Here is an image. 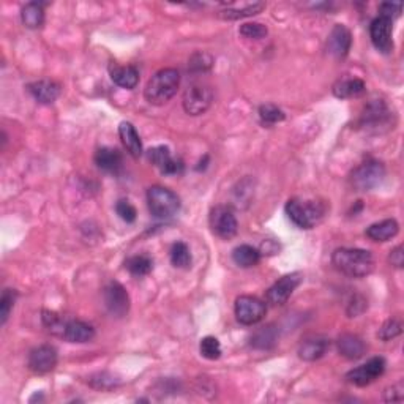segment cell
<instances>
[{
    "mask_svg": "<svg viewBox=\"0 0 404 404\" xmlns=\"http://www.w3.org/2000/svg\"><path fill=\"white\" fill-rule=\"evenodd\" d=\"M335 268L346 277L363 278L374 270V257L368 250L336 248L332 255Z\"/></svg>",
    "mask_w": 404,
    "mask_h": 404,
    "instance_id": "obj_1",
    "label": "cell"
},
{
    "mask_svg": "<svg viewBox=\"0 0 404 404\" xmlns=\"http://www.w3.org/2000/svg\"><path fill=\"white\" fill-rule=\"evenodd\" d=\"M181 87V73L176 68H163L156 71L145 84L144 97L154 106H163L177 93Z\"/></svg>",
    "mask_w": 404,
    "mask_h": 404,
    "instance_id": "obj_2",
    "label": "cell"
},
{
    "mask_svg": "<svg viewBox=\"0 0 404 404\" xmlns=\"http://www.w3.org/2000/svg\"><path fill=\"white\" fill-rule=\"evenodd\" d=\"M147 205L156 220H171L181 212L182 201L172 190L154 185L147 190Z\"/></svg>",
    "mask_w": 404,
    "mask_h": 404,
    "instance_id": "obj_3",
    "label": "cell"
},
{
    "mask_svg": "<svg viewBox=\"0 0 404 404\" xmlns=\"http://www.w3.org/2000/svg\"><path fill=\"white\" fill-rule=\"evenodd\" d=\"M286 215L300 229H313L325 215V207L316 201L289 199L286 202Z\"/></svg>",
    "mask_w": 404,
    "mask_h": 404,
    "instance_id": "obj_4",
    "label": "cell"
},
{
    "mask_svg": "<svg viewBox=\"0 0 404 404\" xmlns=\"http://www.w3.org/2000/svg\"><path fill=\"white\" fill-rule=\"evenodd\" d=\"M385 177V166L380 161L368 160L352 171L349 182L357 192H369L383 183Z\"/></svg>",
    "mask_w": 404,
    "mask_h": 404,
    "instance_id": "obj_5",
    "label": "cell"
},
{
    "mask_svg": "<svg viewBox=\"0 0 404 404\" xmlns=\"http://www.w3.org/2000/svg\"><path fill=\"white\" fill-rule=\"evenodd\" d=\"M213 103V91L210 86L202 82H194L183 92L182 104L190 116H201L210 108Z\"/></svg>",
    "mask_w": 404,
    "mask_h": 404,
    "instance_id": "obj_6",
    "label": "cell"
},
{
    "mask_svg": "<svg viewBox=\"0 0 404 404\" xmlns=\"http://www.w3.org/2000/svg\"><path fill=\"white\" fill-rule=\"evenodd\" d=\"M209 223L212 232L223 240H231L239 232V223L231 207L217 205L210 210Z\"/></svg>",
    "mask_w": 404,
    "mask_h": 404,
    "instance_id": "obj_7",
    "label": "cell"
},
{
    "mask_svg": "<svg viewBox=\"0 0 404 404\" xmlns=\"http://www.w3.org/2000/svg\"><path fill=\"white\" fill-rule=\"evenodd\" d=\"M234 313L237 321L244 325H255L266 318L267 305L266 302L252 295L237 297L234 305Z\"/></svg>",
    "mask_w": 404,
    "mask_h": 404,
    "instance_id": "obj_8",
    "label": "cell"
},
{
    "mask_svg": "<svg viewBox=\"0 0 404 404\" xmlns=\"http://www.w3.org/2000/svg\"><path fill=\"white\" fill-rule=\"evenodd\" d=\"M303 282V273L302 272H293L284 275L278 279L277 283L268 288L266 293V300L270 303L272 306H282L286 302L291 299V295L294 294V291L299 288L300 283Z\"/></svg>",
    "mask_w": 404,
    "mask_h": 404,
    "instance_id": "obj_9",
    "label": "cell"
},
{
    "mask_svg": "<svg viewBox=\"0 0 404 404\" xmlns=\"http://www.w3.org/2000/svg\"><path fill=\"white\" fill-rule=\"evenodd\" d=\"M385 358L384 357H373L369 358L367 363L360 365V367L351 369L346 374L347 383L357 387H367L373 384L376 379H379L385 371Z\"/></svg>",
    "mask_w": 404,
    "mask_h": 404,
    "instance_id": "obj_10",
    "label": "cell"
},
{
    "mask_svg": "<svg viewBox=\"0 0 404 404\" xmlns=\"http://www.w3.org/2000/svg\"><path fill=\"white\" fill-rule=\"evenodd\" d=\"M103 300L108 310L114 318L127 316L130 310V295L119 282H109L103 289Z\"/></svg>",
    "mask_w": 404,
    "mask_h": 404,
    "instance_id": "obj_11",
    "label": "cell"
},
{
    "mask_svg": "<svg viewBox=\"0 0 404 404\" xmlns=\"http://www.w3.org/2000/svg\"><path fill=\"white\" fill-rule=\"evenodd\" d=\"M394 21L384 16H378L369 24V37L374 48L383 54H390L394 50Z\"/></svg>",
    "mask_w": 404,
    "mask_h": 404,
    "instance_id": "obj_12",
    "label": "cell"
},
{
    "mask_svg": "<svg viewBox=\"0 0 404 404\" xmlns=\"http://www.w3.org/2000/svg\"><path fill=\"white\" fill-rule=\"evenodd\" d=\"M57 349L50 345H42L29 354V368L33 373L46 374L57 367Z\"/></svg>",
    "mask_w": 404,
    "mask_h": 404,
    "instance_id": "obj_13",
    "label": "cell"
},
{
    "mask_svg": "<svg viewBox=\"0 0 404 404\" xmlns=\"http://www.w3.org/2000/svg\"><path fill=\"white\" fill-rule=\"evenodd\" d=\"M147 158L165 176H177L183 171V163L174 158L169 147H166V145H156V147L150 149L147 152Z\"/></svg>",
    "mask_w": 404,
    "mask_h": 404,
    "instance_id": "obj_14",
    "label": "cell"
},
{
    "mask_svg": "<svg viewBox=\"0 0 404 404\" xmlns=\"http://www.w3.org/2000/svg\"><path fill=\"white\" fill-rule=\"evenodd\" d=\"M59 336L68 343H89L95 338V329L91 324L80 321V319H70V321L64 322Z\"/></svg>",
    "mask_w": 404,
    "mask_h": 404,
    "instance_id": "obj_15",
    "label": "cell"
},
{
    "mask_svg": "<svg viewBox=\"0 0 404 404\" xmlns=\"http://www.w3.org/2000/svg\"><path fill=\"white\" fill-rule=\"evenodd\" d=\"M352 46L351 30L343 24H336L329 35L327 49L336 59H345Z\"/></svg>",
    "mask_w": 404,
    "mask_h": 404,
    "instance_id": "obj_16",
    "label": "cell"
},
{
    "mask_svg": "<svg viewBox=\"0 0 404 404\" xmlns=\"http://www.w3.org/2000/svg\"><path fill=\"white\" fill-rule=\"evenodd\" d=\"M27 91L40 104H50L60 97V84L53 80H40L30 82L27 86Z\"/></svg>",
    "mask_w": 404,
    "mask_h": 404,
    "instance_id": "obj_17",
    "label": "cell"
},
{
    "mask_svg": "<svg viewBox=\"0 0 404 404\" xmlns=\"http://www.w3.org/2000/svg\"><path fill=\"white\" fill-rule=\"evenodd\" d=\"M330 341L324 336H308L300 343L299 346V357L305 362H314L325 356V352L329 351Z\"/></svg>",
    "mask_w": 404,
    "mask_h": 404,
    "instance_id": "obj_18",
    "label": "cell"
},
{
    "mask_svg": "<svg viewBox=\"0 0 404 404\" xmlns=\"http://www.w3.org/2000/svg\"><path fill=\"white\" fill-rule=\"evenodd\" d=\"M390 120V111L387 108L384 101H371L368 106H365V111L362 114V125L368 128H380L389 123Z\"/></svg>",
    "mask_w": 404,
    "mask_h": 404,
    "instance_id": "obj_19",
    "label": "cell"
},
{
    "mask_svg": "<svg viewBox=\"0 0 404 404\" xmlns=\"http://www.w3.org/2000/svg\"><path fill=\"white\" fill-rule=\"evenodd\" d=\"M336 347H338L340 356H343L347 360H358L367 354V345L360 338V336L345 333L341 335L338 341H336Z\"/></svg>",
    "mask_w": 404,
    "mask_h": 404,
    "instance_id": "obj_20",
    "label": "cell"
},
{
    "mask_svg": "<svg viewBox=\"0 0 404 404\" xmlns=\"http://www.w3.org/2000/svg\"><path fill=\"white\" fill-rule=\"evenodd\" d=\"M111 80L114 81L117 86L127 91H131L138 86L139 82V71L134 65H111L109 66Z\"/></svg>",
    "mask_w": 404,
    "mask_h": 404,
    "instance_id": "obj_21",
    "label": "cell"
},
{
    "mask_svg": "<svg viewBox=\"0 0 404 404\" xmlns=\"http://www.w3.org/2000/svg\"><path fill=\"white\" fill-rule=\"evenodd\" d=\"M398 232H400V224L394 218H389V220L371 224V226L367 228L365 234L373 242H389V240L396 237Z\"/></svg>",
    "mask_w": 404,
    "mask_h": 404,
    "instance_id": "obj_22",
    "label": "cell"
},
{
    "mask_svg": "<svg viewBox=\"0 0 404 404\" xmlns=\"http://www.w3.org/2000/svg\"><path fill=\"white\" fill-rule=\"evenodd\" d=\"M119 136L123 147L127 149L133 158H139L143 155V141L139 138L136 128L133 127V123L122 122L119 125Z\"/></svg>",
    "mask_w": 404,
    "mask_h": 404,
    "instance_id": "obj_23",
    "label": "cell"
},
{
    "mask_svg": "<svg viewBox=\"0 0 404 404\" xmlns=\"http://www.w3.org/2000/svg\"><path fill=\"white\" fill-rule=\"evenodd\" d=\"M95 165H97L100 169H103L106 172H119L122 169V154L117 149L111 147H101L95 152Z\"/></svg>",
    "mask_w": 404,
    "mask_h": 404,
    "instance_id": "obj_24",
    "label": "cell"
},
{
    "mask_svg": "<svg viewBox=\"0 0 404 404\" xmlns=\"http://www.w3.org/2000/svg\"><path fill=\"white\" fill-rule=\"evenodd\" d=\"M333 95L336 98H357L367 91V86L362 80L358 77H351V80H341L338 82H335L333 86Z\"/></svg>",
    "mask_w": 404,
    "mask_h": 404,
    "instance_id": "obj_25",
    "label": "cell"
},
{
    "mask_svg": "<svg viewBox=\"0 0 404 404\" xmlns=\"http://www.w3.org/2000/svg\"><path fill=\"white\" fill-rule=\"evenodd\" d=\"M44 5L40 2H29L21 10V21L27 29H40L44 24Z\"/></svg>",
    "mask_w": 404,
    "mask_h": 404,
    "instance_id": "obj_26",
    "label": "cell"
},
{
    "mask_svg": "<svg viewBox=\"0 0 404 404\" xmlns=\"http://www.w3.org/2000/svg\"><path fill=\"white\" fill-rule=\"evenodd\" d=\"M266 8V3L262 2H255V3H245L242 8L240 7H234V5H228L226 8L218 13V16L223 19H229V21H235V19H244V18H250V16H255Z\"/></svg>",
    "mask_w": 404,
    "mask_h": 404,
    "instance_id": "obj_27",
    "label": "cell"
},
{
    "mask_svg": "<svg viewBox=\"0 0 404 404\" xmlns=\"http://www.w3.org/2000/svg\"><path fill=\"white\" fill-rule=\"evenodd\" d=\"M232 261L242 268H251L259 264L261 252L251 245H240L232 251Z\"/></svg>",
    "mask_w": 404,
    "mask_h": 404,
    "instance_id": "obj_28",
    "label": "cell"
},
{
    "mask_svg": "<svg viewBox=\"0 0 404 404\" xmlns=\"http://www.w3.org/2000/svg\"><path fill=\"white\" fill-rule=\"evenodd\" d=\"M127 270L134 277H145L154 270V259L149 255H136L125 261Z\"/></svg>",
    "mask_w": 404,
    "mask_h": 404,
    "instance_id": "obj_29",
    "label": "cell"
},
{
    "mask_svg": "<svg viewBox=\"0 0 404 404\" xmlns=\"http://www.w3.org/2000/svg\"><path fill=\"white\" fill-rule=\"evenodd\" d=\"M278 332L273 325H267L257 330V332L251 336V346L256 349H270L277 345Z\"/></svg>",
    "mask_w": 404,
    "mask_h": 404,
    "instance_id": "obj_30",
    "label": "cell"
},
{
    "mask_svg": "<svg viewBox=\"0 0 404 404\" xmlns=\"http://www.w3.org/2000/svg\"><path fill=\"white\" fill-rule=\"evenodd\" d=\"M171 262L174 267L177 268H187L192 267L193 257H192V251H190V246L185 242H176L171 246Z\"/></svg>",
    "mask_w": 404,
    "mask_h": 404,
    "instance_id": "obj_31",
    "label": "cell"
},
{
    "mask_svg": "<svg viewBox=\"0 0 404 404\" xmlns=\"http://www.w3.org/2000/svg\"><path fill=\"white\" fill-rule=\"evenodd\" d=\"M199 352L207 360H218L221 357L223 349L218 338H215V336H205L199 343Z\"/></svg>",
    "mask_w": 404,
    "mask_h": 404,
    "instance_id": "obj_32",
    "label": "cell"
},
{
    "mask_svg": "<svg viewBox=\"0 0 404 404\" xmlns=\"http://www.w3.org/2000/svg\"><path fill=\"white\" fill-rule=\"evenodd\" d=\"M213 57L210 54L204 53V50H198L194 53L188 60V70L192 73H205L212 68Z\"/></svg>",
    "mask_w": 404,
    "mask_h": 404,
    "instance_id": "obj_33",
    "label": "cell"
},
{
    "mask_svg": "<svg viewBox=\"0 0 404 404\" xmlns=\"http://www.w3.org/2000/svg\"><path fill=\"white\" fill-rule=\"evenodd\" d=\"M401 333H403V322L400 321V319L392 318L389 319V321H385L383 324V327L379 329L378 338L383 341H390V340H395L396 336H400Z\"/></svg>",
    "mask_w": 404,
    "mask_h": 404,
    "instance_id": "obj_34",
    "label": "cell"
},
{
    "mask_svg": "<svg viewBox=\"0 0 404 404\" xmlns=\"http://www.w3.org/2000/svg\"><path fill=\"white\" fill-rule=\"evenodd\" d=\"M16 299H18V293L15 289H5L2 293V299H0V324L2 325L7 324Z\"/></svg>",
    "mask_w": 404,
    "mask_h": 404,
    "instance_id": "obj_35",
    "label": "cell"
},
{
    "mask_svg": "<svg viewBox=\"0 0 404 404\" xmlns=\"http://www.w3.org/2000/svg\"><path fill=\"white\" fill-rule=\"evenodd\" d=\"M259 117L264 123L273 125V123L283 122L286 119V114L283 109H279L275 104H262L259 108Z\"/></svg>",
    "mask_w": 404,
    "mask_h": 404,
    "instance_id": "obj_36",
    "label": "cell"
},
{
    "mask_svg": "<svg viewBox=\"0 0 404 404\" xmlns=\"http://www.w3.org/2000/svg\"><path fill=\"white\" fill-rule=\"evenodd\" d=\"M268 33V29L261 22H246L240 27V35L248 38V40H261L266 38Z\"/></svg>",
    "mask_w": 404,
    "mask_h": 404,
    "instance_id": "obj_37",
    "label": "cell"
},
{
    "mask_svg": "<svg viewBox=\"0 0 404 404\" xmlns=\"http://www.w3.org/2000/svg\"><path fill=\"white\" fill-rule=\"evenodd\" d=\"M116 212H117V215H119L125 223H134L138 218L136 207H134L131 202L127 201V199H120L119 202H117Z\"/></svg>",
    "mask_w": 404,
    "mask_h": 404,
    "instance_id": "obj_38",
    "label": "cell"
},
{
    "mask_svg": "<svg viewBox=\"0 0 404 404\" xmlns=\"http://www.w3.org/2000/svg\"><path fill=\"white\" fill-rule=\"evenodd\" d=\"M384 400L387 403H401L404 400V383L403 380L389 387V389H385Z\"/></svg>",
    "mask_w": 404,
    "mask_h": 404,
    "instance_id": "obj_39",
    "label": "cell"
},
{
    "mask_svg": "<svg viewBox=\"0 0 404 404\" xmlns=\"http://www.w3.org/2000/svg\"><path fill=\"white\" fill-rule=\"evenodd\" d=\"M98 379H95V376L91 379V385L95 387V389H101V390H109L112 387L119 385V380L112 378V376L106 374V373H100L97 374Z\"/></svg>",
    "mask_w": 404,
    "mask_h": 404,
    "instance_id": "obj_40",
    "label": "cell"
},
{
    "mask_svg": "<svg viewBox=\"0 0 404 404\" xmlns=\"http://www.w3.org/2000/svg\"><path fill=\"white\" fill-rule=\"evenodd\" d=\"M380 11V16H384V18H389L394 21L395 18L401 15V3H383L379 7Z\"/></svg>",
    "mask_w": 404,
    "mask_h": 404,
    "instance_id": "obj_41",
    "label": "cell"
},
{
    "mask_svg": "<svg viewBox=\"0 0 404 404\" xmlns=\"http://www.w3.org/2000/svg\"><path fill=\"white\" fill-rule=\"evenodd\" d=\"M389 261H390L392 266L396 267V268H401L404 266V248H403V245H398V246H395L394 250L390 251Z\"/></svg>",
    "mask_w": 404,
    "mask_h": 404,
    "instance_id": "obj_42",
    "label": "cell"
}]
</instances>
